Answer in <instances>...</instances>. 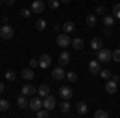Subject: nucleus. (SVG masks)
I'll return each mask as SVG.
<instances>
[{
    "instance_id": "obj_31",
    "label": "nucleus",
    "mask_w": 120,
    "mask_h": 118,
    "mask_svg": "<svg viewBox=\"0 0 120 118\" xmlns=\"http://www.w3.org/2000/svg\"><path fill=\"white\" fill-rule=\"evenodd\" d=\"M112 16L120 19V3H117V5H114V7H112Z\"/></svg>"
},
{
    "instance_id": "obj_17",
    "label": "nucleus",
    "mask_w": 120,
    "mask_h": 118,
    "mask_svg": "<svg viewBox=\"0 0 120 118\" xmlns=\"http://www.w3.org/2000/svg\"><path fill=\"white\" fill-rule=\"evenodd\" d=\"M75 109H77V113L79 115H86L88 113V105L85 104V102H77V105H75Z\"/></svg>"
},
{
    "instance_id": "obj_8",
    "label": "nucleus",
    "mask_w": 120,
    "mask_h": 118,
    "mask_svg": "<svg viewBox=\"0 0 120 118\" xmlns=\"http://www.w3.org/2000/svg\"><path fill=\"white\" fill-rule=\"evenodd\" d=\"M30 10H32V13H35V14H40V13L45 10V3H43L42 0H35V2H32V5H30Z\"/></svg>"
},
{
    "instance_id": "obj_14",
    "label": "nucleus",
    "mask_w": 120,
    "mask_h": 118,
    "mask_svg": "<svg viewBox=\"0 0 120 118\" xmlns=\"http://www.w3.org/2000/svg\"><path fill=\"white\" fill-rule=\"evenodd\" d=\"M117 89H119V86H117V82H106V91H107V94H115L117 93Z\"/></svg>"
},
{
    "instance_id": "obj_9",
    "label": "nucleus",
    "mask_w": 120,
    "mask_h": 118,
    "mask_svg": "<svg viewBox=\"0 0 120 118\" xmlns=\"http://www.w3.org/2000/svg\"><path fill=\"white\" fill-rule=\"evenodd\" d=\"M88 70L93 73V75H98V73L101 72V62L96 59V61H90L88 64Z\"/></svg>"
},
{
    "instance_id": "obj_35",
    "label": "nucleus",
    "mask_w": 120,
    "mask_h": 118,
    "mask_svg": "<svg viewBox=\"0 0 120 118\" xmlns=\"http://www.w3.org/2000/svg\"><path fill=\"white\" fill-rule=\"evenodd\" d=\"M96 14L104 16V14H106V8H104V7H101V5H99V7H96Z\"/></svg>"
},
{
    "instance_id": "obj_42",
    "label": "nucleus",
    "mask_w": 120,
    "mask_h": 118,
    "mask_svg": "<svg viewBox=\"0 0 120 118\" xmlns=\"http://www.w3.org/2000/svg\"><path fill=\"white\" fill-rule=\"evenodd\" d=\"M104 34H106V35H111L112 32H111V30H109V27H106V30H104Z\"/></svg>"
},
{
    "instance_id": "obj_6",
    "label": "nucleus",
    "mask_w": 120,
    "mask_h": 118,
    "mask_svg": "<svg viewBox=\"0 0 120 118\" xmlns=\"http://www.w3.org/2000/svg\"><path fill=\"white\" fill-rule=\"evenodd\" d=\"M59 96H61L64 100H69L72 96H74V91H72L71 86H61V88H59Z\"/></svg>"
},
{
    "instance_id": "obj_7",
    "label": "nucleus",
    "mask_w": 120,
    "mask_h": 118,
    "mask_svg": "<svg viewBox=\"0 0 120 118\" xmlns=\"http://www.w3.org/2000/svg\"><path fill=\"white\" fill-rule=\"evenodd\" d=\"M51 65V56L50 54H42L38 57V67L40 69H46Z\"/></svg>"
},
{
    "instance_id": "obj_37",
    "label": "nucleus",
    "mask_w": 120,
    "mask_h": 118,
    "mask_svg": "<svg viewBox=\"0 0 120 118\" xmlns=\"http://www.w3.org/2000/svg\"><path fill=\"white\" fill-rule=\"evenodd\" d=\"M3 3H5L7 7H11V5L15 3V0H3Z\"/></svg>"
},
{
    "instance_id": "obj_30",
    "label": "nucleus",
    "mask_w": 120,
    "mask_h": 118,
    "mask_svg": "<svg viewBox=\"0 0 120 118\" xmlns=\"http://www.w3.org/2000/svg\"><path fill=\"white\" fill-rule=\"evenodd\" d=\"M5 78H7L8 82H15V80H16V73L13 72V70H7V72H5Z\"/></svg>"
},
{
    "instance_id": "obj_38",
    "label": "nucleus",
    "mask_w": 120,
    "mask_h": 118,
    "mask_svg": "<svg viewBox=\"0 0 120 118\" xmlns=\"http://www.w3.org/2000/svg\"><path fill=\"white\" fill-rule=\"evenodd\" d=\"M2 24H8V16H2Z\"/></svg>"
},
{
    "instance_id": "obj_43",
    "label": "nucleus",
    "mask_w": 120,
    "mask_h": 118,
    "mask_svg": "<svg viewBox=\"0 0 120 118\" xmlns=\"http://www.w3.org/2000/svg\"><path fill=\"white\" fill-rule=\"evenodd\" d=\"M59 2H61V3H66V5H69V3H71V0H59Z\"/></svg>"
},
{
    "instance_id": "obj_39",
    "label": "nucleus",
    "mask_w": 120,
    "mask_h": 118,
    "mask_svg": "<svg viewBox=\"0 0 120 118\" xmlns=\"http://www.w3.org/2000/svg\"><path fill=\"white\" fill-rule=\"evenodd\" d=\"M59 29H61V26H59L58 22H56V24H53V30H59Z\"/></svg>"
},
{
    "instance_id": "obj_18",
    "label": "nucleus",
    "mask_w": 120,
    "mask_h": 118,
    "mask_svg": "<svg viewBox=\"0 0 120 118\" xmlns=\"http://www.w3.org/2000/svg\"><path fill=\"white\" fill-rule=\"evenodd\" d=\"M63 30H64L66 34H72V32H75L74 21H66L64 24H63Z\"/></svg>"
},
{
    "instance_id": "obj_15",
    "label": "nucleus",
    "mask_w": 120,
    "mask_h": 118,
    "mask_svg": "<svg viewBox=\"0 0 120 118\" xmlns=\"http://www.w3.org/2000/svg\"><path fill=\"white\" fill-rule=\"evenodd\" d=\"M16 102H18V107H19V109H27V107H29L27 96H24V94H19L18 99H16Z\"/></svg>"
},
{
    "instance_id": "obj_5",
    "label": "nucleus",
    "mask_w": 120,
    "mask_h": 118,
    "mask_svg": "<svg viewBox=\"0 0 120 118\" xmlns=\"http://www.w3.org/2000/svg\"><path fill=\"white\" fill-rule=\"evenodd\" d=\"M43 107L51 112L53 109H56V99L53 97V96H50V94L45 96V97H43Z\"/></svg>"
},
{
    "instance_id": "obj_45",
    "label": "nucleus",
    "mask_w": 120,
    "mask_h": 118,
    "mask_svg": "<svg viewBox=\"0 0 120 118\" xmlns=\"http://www.w3.org/2000/svg\"><path fill=\"white\" fill-rule=\"evenodd\" d=\"M119 48H120V45H119Z\"/></svg>"
},
{
    "instance_id": "obj_1",
    "label": "nucleus",
    "mask_w": 120,
    "mask_h": 118,
    "mask_svg": "<svg viewBox=\"0 0 120 118\" xmlns=\"http://www.w3.org/2000/svg\"><path fill=\"white\" fill-rule=\"evenodd\" d=\"M96 57H98L99 62H109V61L112 59V51L109 50V48H104V46H102L101 50L98 51Z\"/></svg>"
},
{
    "instance_id": "obj_16",
    "label": "nucleus",
    "mask_w": 120,
    "mask_h": 118,
    "mask_svg": "<svg viewBox=\"0 0 120 118\" xmlns=\"http://www.w3.org/2000/svg\"><path fill=\"white\" fill-rule=\"evenodd\" d=\"M102 46H104V43H102V38H99V37H94L91 40V50L93 51H99Z\"/></svg>"
},
{
    "instance_id": "obj_32",
    "label": "nucleus",
    "mask_w": 120,
    "mask_h": 118,
    "mask_svg": "<svg viewBox=\"0 0 120 118\" xmlns=\"http://www.w3.org/2000/svg\"><path fill=\"white\" fill-rule=\"evenodd\" d=\"M59 3H61L59 0H48V7H50L51 10H56L58 7H59Z\"/></svg>"
},
{
    "instance_id": "obj_24",
    "label": "nucleus",
    "mask_w": 120,
    "mask_h": 118,
    "mask_svg": "<svg viewBox=\"0 0 120 118\" xmlns=\"http://www.w3.org/2000/svg\"><path fill=\"white\" fill-rule=\"evenodd\" d=\"M35 29H37V30H45L46 29V21L45 19H37V21H35Z\"/></svg>"
},
{
    "instance_id": "obj_11",
    "label": "nucleus",
    "mask_w": 120,
    "mask_h": 118,
    "mask_svg": "<svg viewBox=\"0 0 120 118\" xmlns=\"http://www.w3.org/2000/svg\"><path fill=\"white\" fill-rule=\"evenodd\" d=\"M21 77L24 78V80H27V82H30L34 77H35V73H34V69L32 67H27V69H22L21 70Z\"/></svg>"
},
{
    "instance_id": "obj_26",
    "label": "nucleus",
    "mask_w": 120,
    "mask_h": 118,
    "mask_svg": "<svg viewBox=\"0 0 120 118\" xmlns=\"http://www.w3.org/2000/svg\"><path fill=\"white\" fill-rule=\"evenodd\" d=\"M85 22H86V26L94 27V26H96V16H94V14H88L86 19H85Z\"/></svg>"
},
{
    "instance_id": "obj_2",
    "label": "nucleus",
    "mask_w": 120,
    "mask_h": 118,
    "mask_svg": "<svg viewBox=\"0 0 120 118\" xmlns=\"http://www.w3.org/2000/svg\"><path fill=\"white\" fill-rule=\"evenodd\" d=\"M15 35V29L8 26V24H3L2 27H0V37L3 38V40H10V38H13Z\"/></svg>"
},
{
    "instance_id": "obj_36",
    "label": "nucleus",
    "mask_w": 120,
    "mask_h": 118,
    "mask_svg": "<svg viewBox=\"0 0 120 118\" xmlns=\"http://www.w3.org/2000/svg\"><path fill=\"white\" fill-rule=\"evenodd\" d=\"M29 67L37 69V67H38V59H30V61H29Z\"/></svg>"
},
{
    "instance_id": "obj_33",
    "label": "nucleus",
    "mask_w": 120,
    "mask_h": 118,
    "mask_svg": "<svg viewBox=\"0 0 120 118\" xmlns=\"http://www.w3.org/2000/svg\"><path fill=\"white\" fill-rule=\"evenodd\" d=\"M112 59H114L115 62H120V48H119V50H115V51L112 53Z\"/></svg>"
},
{
    "instance_id": "obj_13",
    "label": "nucleus",
    "mask_w": 120,
    "mask_h": 118,
    "mask_svg": "<svg viewBox=\"0 0 120 118\" xmlns=\"http://www.w3.org/2000/svg\"><path fill=\"white\" fill-rule=\"evenodd\" d=\"M69 61H71V54L66 53V51H63V53L59 54V57H58V62H59L61 67H66V65L69 64Z\"/></svg>"
},
{
    "instance_id": "obj_20",
    "label": "nucleus",
    "mask_w": 120,
    "mask_h": 118,
    "mask_svg": "<svg viewBox=\"0 0 120 118\" xmlns=\"http://www.w3.org/2000/svg\"><path fill=\"white\" fill-rule=\"evenodd\" d=\"M114 22H115V18L111 16V14H104L102 16V24H104V27H111L114 26Z\"/></svg>"
},
{
    "instance_id": "obj_27",
    "label": "nucleus",
    "mask_w": 120,
    "mask_h": 118,
    "mask_svg": "<svg viewBox=\"0 0 120 118\" xmlns=\"http://www.w3.org/2000/svg\"><path fill=\"white\" fill-rule=\"evenodd\" d=\"M99 75H101L104 80H109V78H112V72H111V69H101Z\"/></svg>"
},
{
    "instance_id": "obj_41",
    "label": "nucleus",
    "mask_w": 120,
    "mask_h": 118,
    "mask_svg": "<svg viewBox=\"0 0 120 118\" xmlns=\"http://www.w3.org/2000/svg\"><path fill=\"white\" fill-rule=\"evenodd\" d=\"M112 80H114V82H119V75H114V73H112Z\"/></svg>"
},
{
    "instance_id": "obj_19",
    "label": "nucleus",
    "mask_w": 120,
    "mask_h": 118,
    "mask_svg": "<svg viewBox=\"0 0 120 118\" xmlns=\"http://www.w3.org/2000/svg\"><path fill=\"white\" fill-rule=\"evenodd\" d=\"M71 45H72V48H74V50H77V51H79V50H82V48H83L85 42H83L82 37H75L74 40H72V43H71Z\"/></svg>"
},
{
    "instance_id": "obj_34",
    "label": "nucleus",
    "mask_w": 120,
    "mask_h": 118,
    "mask_svg": "<svg viewBox=\"0 0 120 118\" xmlns=\"http://www.w3.org/2000/svg\"><path fill=\"white\" fill-rule=\"evenodd\" d=\"M30 13H32V10H27V8L21 10V16L22 18H30Z\"/></svg>"
},
{
    "instance_id": "obj_4",
    "label": "nucleus",
    "mask_w": 120,
    "mask_h": 118,
    "mask_svg": "<svg viewBox=\"0 0 120 118\" xmlns=\"http://www.w3.org/2000/svg\"><path fill=\"white\" fill-rule=\"evenodd\" d=\"M43 107V100L40 99V97H30V100H29V109L34 110V112H37V110H40Z\"/></svg>"
},
{
    "instance_id": "obj_29",
    "label": "nucleus",
    "mask_w": 120,
    "mask_h": 118,
    "mask_svg": "<svg viewBox=\"0 0 120 118\" xmlns=\"http://www.w3.org/2000/svg\"><path fill=\"white\" fill-rule=\"evenodd\" d=\"M10 109V102L7 99H0V112H7Z\"/></svg>"
},
{
    "instance_id": "obj_25",
    "label": "nucleus",
    "mask_w": 120,
    "mask_h": 118,
    "mask_svg": "<svg viewBox=\"0 0 120 118\" xmlns=\"http://www.w3.org/2000/svg\"><path fill=\"white\" fill-rule=\"evenodd\" d=\"M35 115H37L38 118H48V117H50V110H46L45 107H42L40 110L35 112Z\"/></svg>"
},
{
    "instance_id": "obj_10",
    "label": "nucleus",
    "mask_w": 120,
    "mask_h": 118,
    "mask_svg": "<svg viewBox=\"0 0 120 118\" xmlns=\"http://www.w3.org/2000/svg\"><path fill=\"white\" fill-rule=\"evenodd\" d=\"M51 77L55 78V80H63V78H66V72H64V69L59 65V67H56V69H53L51 70Z\"/></svg>"
},
{
    "instance_id": "obj_3",
    "label": "nucleus",
    "mask_w": 120,
    "mask_h": 118,
    "mask_svg": "<svg viewBox=\"0 0 120 118\" xmlns=\"http://www.w3.org/2000/svg\"><path fill=\"white\" fill-rule=\"evenodd\" d=\"M56 42H58V45L61 46V48H67V46L72 43V40H71L69 34H66V32L59 34V35H58V38H56Z\"/></svg>"
},
{
    "instance_id": "obj_40",
    "label": "nucleus",
    "mask_w": 120,
    "mask_h": 118,
    "mask_svg": "<svg viewBox=\"0 0 120 118\" xmlns=\"http://www.w3.org/2000/svg\"><path fill=\"white\" fill-rule=\"evenodd\" d=\"M3 91H5V86H3V83L0 82V94H2V93H3Z\"/></svg>"
},
{
    "instance_id": "obj_23",
    "label": "nucleus",
    "mask_w": 120,
    "mask_h": 118,
    "mask_svg": "<svg viewBox=\"0 0 120 118\" xmlns=\"http://www.w3.org/2000/svg\"><path fill=\"white\" fill-rule=\"evenodd\" d=\"M59 110H61L63 113H69V110H71V104H69V100H63V102L59 104Z\"/></svg>"
},
{
    "instance_id": "obj_21",
    "label": "nucleus",
    "mask_w": 120,
    "mask_h": 118,
    "mask_svg": "<svg viewBox=\"0 0 120 118\" xmlns=\"http://www.w3.org/2000/svg\"><path fill=\"white\" fill-rule=\"evenodd\" d=\"M38 94H40V97H45V96H48L50 94V86L48 85H45V83H42L40 86H38Z\"/></svg>"
},
{
    "instance_id": "obj_44",
    "label": "nucleus",
    "mask_w": 120,
    "mask_h": 118,
    "mask_svg": "<svg viewBox=\"0 0 120 118\" xmlns=\"http://www.w3.org/2000/svg\"><path fill=\"white\" fill-rule=\"evenodd\" d=\"M2 3H3V0H0V5H2Z\"/></svg>"
},
{
    "instance_id": "obj_22",
    "label": "nucleus",
    "mask_w": 120,
    "mask_h": 118,
    "mask_svg": "<svg viewBox=\"0 0 120 118\" xmlns=\"http://www.w3.org/2000/svg\"><path fill=\"white\" fill-rule=\"evenodd\" d=\"M66 78L69 80V83H75L77 80H79V75H77V72L71 70V72H67V73H66Z\"/></svg>"
},
{
    "instance_id": "obj_28",
    "label": "nucleus",
    "mask_w": 120,
    "mask_h": 118,
    "mask_svg": "<svg viewBox=\"0 0 120 118\" xmlns=\"http://www.w3.org/2000/svg\"><path fill=\"white\" fill-rule=\"evenodd\" d=\"M107 117H109V113H107L106 110H102V109H98L94 112V118H107Z\"/></svg>"
},
{
    "instance_id": "obj_12",
    "label": "nucleus",
    "mask_w": 120,
    "mask_h": 118,
    "mask_svg": "<svg viewBox=\"0 0 120 118\" xmlns=\"http://www.w3.org/2000/svg\"><path fill=\"white\" fill-rule=\"evenodd\" d=\"M35 86L34 85H30V83H27V85H24L22 88H21V94H24V96H32V94H35Z\"/></svg>"
}]
</instances>
